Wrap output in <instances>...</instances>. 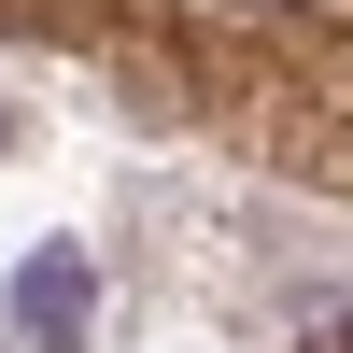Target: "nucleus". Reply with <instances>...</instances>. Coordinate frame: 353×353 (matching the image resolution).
I'll return each instance as SVG.
<instances>
[{
	"instance_id": "obj_1",
	"label": "nucleus",
	"mask_w": 353,
	"mask_h": 353,
	"mask_svg": "<svg viewBox=\"0 0 353 353\" xmlns=\"http://www.w3.org/2000/svg\"><path fill=\"white\" fill-rule=\"evenodd\" d=\"M85 297H99V283H85V254L43 241V254L14 269V339H28V353H85Z\"/></svg>"
}]
</instances>
